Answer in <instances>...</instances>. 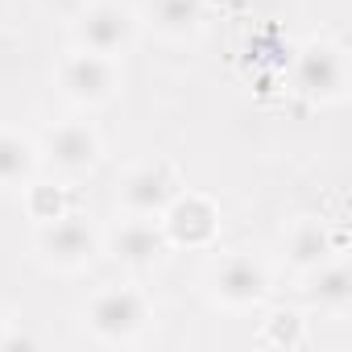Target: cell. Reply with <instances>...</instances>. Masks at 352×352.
Segmentation results:
<instances>
[{
    "label": "cell",
    "mask_w": 352,
    "mask_h": 352,
    "mask_svg": "<svg viewBox=\"0 0 352 352\" xmlns=\"http://www.w3.org/2000/svg\"><path fill=\"white\" fill-rule=\"evenodd\" d=\"M58 87H63V96H67L71 104H83V108L104 104V100L116 91V67H112V58H104V54L79 50V54H71V58L58 67Z\"/></svg>",
    "instance_id": "8992f818"
},
{
    "label": "cell",
    "mask_w": 352,
    "mask_h": 352,
    "mask_svg": "<svg viewBox=\"0 0 352 352\" xmlns=\"http://www.w3.org/2000/svg\"><path fill=\"white\" fill-rule=\"evenodd\" d=\"M162 249H166V232L149 216H137V220H129V224H120L112 232V257L120 265L145 270V265H153L162 257Z\"/></svg>",
    "instance_id": "30bf717a"
},
{
    "label": "cell",
    "mask_w": 352,
    "mask_h": 352,
    "mask_svg": "<svg viewBox=\"0 0 352 352\" xmlns=\"http://www.w3.org/2000/svg\"><path fill=\"white\" fill-rule=\"evenodd\" d=\"M63 212H67V191H63V187H50V183L30 187V216H34L38 224H50V220H58Z\"/></svg>",
    "instance_id": "2e32d148"
},
{
    "label": "cell",
    "mask_w": 352,
    "mask_h": 352,
    "mask_svg": "<svg viewBox=\"0 0 352 352\" xmlns=\"http://www.w3.org/2000/svg\"><path fill=\"white\" fill-rule=\"evenodd\" d=\"M311 298H315L323 311H348V302H352V270H348L344 261H323V265L315 270Z\"/></svg>",
    "instance_id": "5bb4252c"
},
{
    "label": "cell",
    "mask_w": 352,
    "mask_h": 352,
    "mask_svg": "<svg viewBox=\"0 0 352 352\" xmlns=\"http://www.w3.org/2000/svg\"><path fill=\"white\" fill-rule=\"evenodd\" d=\"M294 96L307 104H336L348 91V58L336 42H307L294 58Z\"/></svg>",
    "instance_id": "6da1fadb"
},
{
    "label": "cell",
    "mask_w": 352,
    "mask_h": 352,
    "mask_svg": "<svg viewBox=\"0 0 352 352\" xmlns=\"http://www.w3.org/2000/svg\"><path fill=\"white\" fill-rule=\"evenodd\" d=\"M261 344L270 348H298L302 344V315L298 311H274L261 327Z\"/></svg>",
    "instance_id": "9a60e30c"
},
{
    "label": "cell",
    "mask_w": 352,
    "mask_h": 352,
    "mask_svg": "<svg viewBox=\"0 0 352 352\" xmlns=\"http://www.w3.org/2000/svg\"><path fill=\"white\" fill-rule=\"evenodd\" d=\"M331 253H336L331 228L319 224V220H298L286 236V257L298 270H319L323 261H331Z\"/></svg>",
    "instance_id": "8fae6325"
},
{
    "label": "cell",
    "mask_w": 352,
    "mask_h": 352,
    "mask_svg": "<svg viewBox=\"0 0 352 352\" xmlns=\"http://www.w3.org/2000/svg\"><path fill=\"white\" fill-rule=\"evenodd\" d=\"M145 17L166 38H187L204 25L208 9H204V0H145Z\"/></svg>",
    "instance_id": "7c38bea8"
},
{
    "label": "cell",
    "mask_w": 352,
    "mask_h": 352,
    "mask_svg": "<svg viewBox=\"0 0 352 352\" xmlns=\"http://www.w3.org/2000/svg\"><path fill=\"white\" fill-rule=\"evenodd\" d=\"M0 336H5V331H0Z\"/></svg>",
    "instance_id": "e0dca14e"
},
{
    "label": "cell",
    "mask_w": 352,
    "mask_h": 352,
    "mask_svg": "<svg viewBox=\"0 0 352 352\" xmlns=\"http://www.w3.org/2000/svg\"><path fill=\"white\" fill-rule=\"evenodd\" d=\"M179 191H183L179 187V174H174L166 162H145V166H137L124 179L120 199H124V208L133 216H162Z\"/></svg>",
    "instance_id": "52a82bcc"
},
{
    "label": "cell",
    "mask_w": 352,
    "mask_h": 352,
    "mask_svg": "<svg viewBox=\"0 0 352 352\" xmlns=\"http://www.w3.org/2000/svg\"><path fill=\"white\" fill-rule=\"evenodd\" d=\"M38 166V149L21 133H0V191L30 183V174Z\"/></svg>",
    "instance_id": "4fadbf2b"
},
{
    "label": "cell",
    "mask_w": 352,
    "mask_h": 352,
    "mask_svg": "<svg viewBox=\"0 0 352 352\" xmlns=\"http://www.w3.org/2000/svg\"><path fill=\"white\" fill-rule=\"evenodd\" d=\"M133 38H137V17L124 5H91L75 21V42L87 54L116 58V54H124L133 46Z\"/></svg>",
    "instance_id": "3957f363"
},
{
    "label": "cell",
    "mask_w": 352,
    "mask_h": 352,
    "mask_svg": "<svg viewBox=\"0 0 352 352\" xmlns=\"http://www.w3.org/2000/svg\"><path fill=\"white\" fill-rule=\"evenodd\" d=\"M270 290V278H265V265L236 253V257H224L216 270H212V294L224 302V307H257Z\"/></svg>",
    "instance_id": "ba28073f"
},
{
    "label": "cell",
    "mask_w": 352,
    "mask_h": 352,
    "mask_svg": "<svg viewBox=\"0 0 352 352\" xmlns=\"http://www.w3.org/2000/svg\"><path fill=\"white\" fill-rule=\"evenodd\" d=\"M38 249H42L54 265L75 270V265H87V261L100 253V236H96V228H91L83 216L63 212L58 220L42 224V232H38Z\"/></svg>",
    "instance_id": "5b68a950"
},
{
    "label": "cell",
    "mask_w": 352,
    "mask_h": 352,
    "mask_svg": "<svg viewBox=\"0 0 352 352\" xmlns=\"http://www.w3.org/2000/svg\"><path fill=\"white\" fill-rule=\"evenodd\" d=\"M162 216H166V220H162L166 241L187 245V249H204V245H212L216 232H220V208H216L208 195H195V191H187V195L179 191Z\"/></svg>",
    "instance_id": "277c9868"
},
{
    "label": "cell",
    "mask_w": 352,
    "mask_h": 352,
    "mask_svg": "<svg viewBox=\"0 0 352 352\" xmlns=\"http://www.w3.org/2000/svg\"><path fill=\"white\" fill-rule=\"evenodd\" d=\"M42 153H46L58 170H67V174L91 170V166L100 162V133H96L91 124H83V120H63V124H54V129L46 133Z\"/></svg>",
    "instance_id": "9c48e42d"
},
{
    "label": "cell",
    "mask_w": 352,
    "mask_h": 352,
    "mask_svg": "<svg viewBox=\"0 0 352 352\" xmlns=\"http://www.w3.org/2000/svg\"><path fill=\"white\" fill-rule=\"evenodd\" d=\"M87 327H91V336L96 340H104V344H124V340H133L141 327H145V319H149V302H145V294L141 290H133V286H108V290H100L91 302H87Z\"/></svg>",
    "instance_id": "7a4b0ae2"
}]
</instances>
